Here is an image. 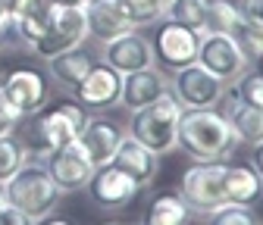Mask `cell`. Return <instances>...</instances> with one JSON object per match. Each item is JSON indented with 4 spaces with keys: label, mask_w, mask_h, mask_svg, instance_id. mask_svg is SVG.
I'll return each instance as SVG.
<instances>
[{
    "label": "cell",
    "mask_w": 263,
    "mask_h": 225,
    "mask_svg": "<svg viewBox=\"0 0 263 225\" xmlns=\"http://www.w3.org/2000/svg\"><path fill=\"white\" fill-rule=\"evenodd\" d=\"M16 53H31V47L22 38L19 16L0 13V56H16Z\"/></svg>",
    "instance_id": "26"
},
{
    "label": "cell",
    "mask_w": 263,
    "mask_h": 225,
    "mask_svg": "<svg viewBox=\"0 0 263 225\" xmlns=\"http://www.w3.org/2000/svg\"><path fill=\"white\" fill-rule=\"evenodd\" d=\"M41 0H0V7L4 13H13V16H25L28 10H35Z\"/></svg>",
    "instance_id": "33"
},
{
    "label": "cell",
    "mask_w": 263,
    "mask_h": 225,
    "mask_svg": "<svg viewBox=\"0 0 263 225\" xmlns=\"http://www.w3.org/2000/svg\"><path fill=\"white\" fill-rule=\"evenodd\" d=\"M235 97L251 104V107H263V75L260 72H245L235 78Z\"/></svg>",
    "instance_id": "30"
},
{
    "label": "cell",
    "mask_w": 263,
    "mask_h": 225,
    "mask_svg": "<svg viewBox=\"0 0 263 225\" xmlns=\"http://www.w3.org/2000/svg\"><path fill=\"white\" fill-rule=\"evenodd\" d=\"M47 66H50V75H53V81H57L60 88L72 91V88L88 75V69L94 66V56L85 53L82 47H72V50H63L60 56L47 59Z\"/></svg>",
    "instance_id": "21"
},
{
    "label": "cell",
    "mask_w": 263,
    "mask_h": 225,
    "mask_svg": "<svg viewBox=\"0 0 263 225\" xmlns=\"http://www.w3.org/2000/svg\"><path fill=\"white\" fill-rule=\"evenodd\" d=\"M166 4L170 0H122V7L132 19V25L141 28V25H154L163 19V13H166Z\"/></svg>",
    "instance_id": "27"
},
{
    "label": "cell",
    "mask_w": 263,
    "mask_h": 225,
    "mask_svg": "<svg viewBox=\"0 0 263 225\" xmlns=\"http://www.w3.org/2000/svg\"><path fill=\"white\" fill-rule=\"evenodd\" d=\"M25 163H28V147L16 135H4V138H0V185L10 181Z\"/></svg>",
    "instance_id": "25"
},
{
    "label": "cell",
    "mask_w": 263,
    "mask_h": 225,
    "mask_svg": "<svg viewBox=\"0 0 263 225\" xmlns=\"http://www.w3.org/2000/svg\"><path fill=\"white\" fill-rule=\"evenodd\" d=\"M47 172L53 178V185L60 188V194H72V191H85V185L94 175V163L85 156V150L76 144H66L60 150L47 153Z\"/></svg>",
    "instance_id": "13"
},
{
    "label": "cell",
    "mask_w": 263,
    "mask_h": 225,
    "mask_svg": "<svg viewBox=\"0 0 263 225\" xmlns=\"http://www.w3.org/2000/svg\"><path fill=\"white\" fill-rule=\"evenodd\" d=\"M107 225H135V222H107Z\"/></svg>",
    "instance_id": "39"
},
{
    "label": "cell",
    "mask_w": 263,
    "mask_h": 225,
    "mask_svg": "<svg viewBox=\"0 0 263 225\" xmlns=\"http://www.w3.org/2000/svg\"><path fill=\"white\" fill-rule=\"evenodd\" d=\"M222 175H226V159H194L182 172L179 194H182V200L188 203L191 213L210 216L213 210L226 207Z\"/></svg>",
    "instance_id": "5"
},
{
    "label": "cell",
    "mask_w": 263,
    "mask_h": 225,
    "mask_svg": "<svg viewBox=\"0 0 263 225\" xmlns=\"http://www.w3.org/2000/svg\"><path fill=\"white\" fill-rule=\"evenodd\" d=\"M72 97L82 110H107L113 104H119L122 97V72H116L107 63H94L88 69V75L72 88Z\"/></svg>",
    "instance_id": "12"
},
{
    "label": "cell",
    "mask_w": 263,
    "mask_h": 225,
    "mask_svg": "<svg viewBox=\"0 0 263 225\" xmlns=\"http://www.w3.org/2000/svg\"><path fill=\"white\" fill-rule=\"evenodd\" d=\"M104 63L113 66L116 72L128 75V72H138L144 66H154V50H151V41L141 35L138 28L125 31V35L113 38L104 44Z\"/></svg>",
    "instance_id": "14"
},
{
    "label": "cell",
    "mask_w": 263,
    "mask_h": 225,
    "mask_svg": "<svg viewBox=\"0 0 263 225\" xmlns=\"http://www.w3.org/2000/svg\"><path fill=\"white\" fill-rule=\"evenodd\" d=\"M110 163H113L119 172H125L128 178H135L141 191H144L147 185H154V178H157V153L147 150L141 141H135L132 135H125V138L119 141V147H116V153H113Z\"/></svg>",
    "instance_id": "17"
},
{
    "label": "cell",
    "mask_w": 263,
    "mask_h": 225,
    "mask_svg": "<svg viewBox=\"0 0 263 225\" xmlns=\"http://www.w3.org/2000/svg\"><path fill=\"white\" fill-rule=\"evenodd\" d=\"M122 138L125 135L119 132L116 122H110V119H88L85 128H82V135H79V147L85 150V156L97 169V166H107L113 159V153H116Z\"/></svg>",
    "instance_id": "18"
},
{
    "label": "cell",
    "mask_w": 263,
    "mask_h": 225,
    "mask_svg": "<svg viewBox=\"0 0 263 225\" xmlns=\"http://www.w3.org/2000/svg\"><path fill=\"white\" fill-rule=\"evenodd\" d=\"M188 222H191V210L182 200V194L179 191H163L147 203L141 225H188Z\"/></svg>",
    "instance_id": "22"
},
{
    "label": "cell",
    "mask_w": 263,
    "mask_h": 225,
    "mask_svg": "<svg viewBox=\"0 0 263 225\" xmlns=\"http://www.w3.org/2000/svg\"><path fill=\"white\" fill-rule=\"evenodd\" d=\"M35 225H79V222H76V219H69V216H57V213H47V216L35 219Z\"/></svg>",
    "instance_id": "34"
},
{
    "label": "cell",
    "mask_w": 263,
    "mask_h": 225,
    "mask_svg": "<svg viewBox=\"0 0 263 225\" xmlns=\"http://www.w3.org/2000/svg\"><path fill=\"white\" fill-rule=\"evenodd\" d=\"M238 25H241V13L232 0H207V16H204L207 35H235Z\"/></svg>",
    "instance_id": "23"
},
{
    "label": "cell",
    "mask_w": 263,
    "mask_h": 225,
    "mask_svg": "<svg viewBox=\"0 0 263 225\" xmlns=\"http://www.w3.org/2000/svg\"><path fill=\"white\" fill-rule=\"evenodd\" d=\"M197 63L204 69H210L216 78H222L226 85L248 72V56L241 53L235 35H207L204 31L201 50H197Z\"/></svg>",
    "instance_id": "11"
},
{
    "label": "cell",
    "mask_w": 263,
    "mask_h": 225,
    "mask_svg": "<svg viewBox=\"0 0 263 225\" xmlns=\"http://www.w3.org/2000/svg\"><path fill=\"white\" fill-rule=\"evenodd\" d=\"M0 94H4V100L22 119H28V116H35V113H41L47 107L50 85L38 69H13L4 81H0Z\"/></svg>",
    "instance_id": "9"
},
{
    "label": "cell",
    "mask_w": 263,
    "mask_h": 225,
    "mask_svg": "<svg viewBox=\"0 0 263 225\" xmlns=\"http://www.w3.org/2000/svg\"><path fill=\"white\" fill-rule=\"evenodd\" d=\"M204 16H207V0H170L166 13H163V19L197 28V31H204Z\"/></svg>",
    "instance_id": "24"
},
{
    "label": "cell",
    "mask_w": 263,
    "mask_h": 225,
    "mask_svg": "<svg viewBox=\"0 0 263 225\" xmlns=\"http://www.w3.org/2000/svg\"><path fill=\"white\" fill-rule=\"evenodd\" d=\"M207 225H263L254 207H238V203H226L207 216Z\"/></svg>",
    "instance_id": "28"
},
{
    "label": "cell",
    "mask_w": 263,
    "mask_h": 225,
    "mask_svg": "<svg viewBox=\"0 0 263 225\" xmlns=\"http://www.w3.org/2000/svg\"><path fill=\"white\" fill-rule=\"evenodd\" d=\"M50 4H60V7H85L88 0H50Z\"/></svg>",
    "instance_id": "36"
},
{
    "label": "cell",
    "mask_w": 263,
    "mask_h": 225,
    "mask_svg": "<svg viewBox=\"0 0 263 225\" xmlns=\"http://www.w3.org/2000/svg\"><path fill=\"white\" fill-rule=\"evenodd\" d=\"M0 13H4V7H0Z\"/></svg>",
    "instance_id": "40"
},
{
    "label": "cell",
    "mask_w": 263,
    "mask_h": 225,
    "mask_svg": "<svg viewBox=\"0 0 263 225\" xmlns=\"http://www.w3.org/2000/svg\"><path fill=\"white\" fill-rule=\"evenodd\" d=\"M251 166H254V169H257V175L263 178V141L251 147Z\"/></svg>",
    "instance_id": "35"
},
{
    "label": "cell",
    "mask_w": 263,
    "mask_h": 225,
    "mask_svg": "<svg viewBox=\"0 0 263 225\" xmlns=\"http://www.w3.org/2000/svg\"><path fill=\"white\" fill-rule=\"evenodd\" d=\"M176 144L194 159H226L235 150L232 125L216 110H182Z\"/></svg>",
    "instance_id": "2"
},
{
    "label": "cell",
    "mask_w": 263,
    "mask_h": 225,
    "mask_svg": "<svg viewBox=\"0 0 263 225\" xmlns=\"http://www.w3.org/2000/svg\"><path fill=\"white\" fill-rule=\"evenodd\" d=\"M4 194H7L10 207L22 210L31 219L53 213L60 203V188L53 185L44 163H25L10 181H4Z\"/></svg>",
    "instance_id": "4"
},
{
    "label": "cell",
    "mask_w": 263,
    "mask_h": 225,
    "mask_svg": "<svg viewBox=\"0 0 263 225\" xmlns=\"http://www.w3.org/2000/svg\"><path fill=\"white\" fill-rule=\"evenodd\" d=\"M85 38H88L85 7H60L47 0V28H44V38L35 44V53L41 59H53L63 50L82 47Z\"/></svg>",
    "instance_id": "7"
},
{
    "label": "cell",
    "mask_w": 263,
    "mask_h": 225,
    "mask_svg": "<svg viewBox=\"0 0 263 225\" xmlns=\"http://www.w3.org/2000/svg\"><path fill=\"white\" fill-rule=\"evenodd\" d=\"M88 197L94 200V207H101L107 213H116V210H125L132 200H135L141 194V188L135 178H128L125 172H119L113 163L107 166H97L91 181L85 185Z\"/></svg>",
    "instance_id": "10"
},
{
    "label": "cell",
    "mask_w": 263,
    "mask_h": 225,
    "mask_svg": "<svg viewBox=\"0 0 263 225\" xmlns=\"http://www.w3.org/2000/svg\"><path fill=\"white\" fill-rule=\"evenodd\" d=\"M254 63H257V69H254V72H260V75H263V53H260V56H257Z\"/></svg>",
    "instance_id": "37"
},
{
    "label": "cell",
    "mask_w": 263,
    "mask_h": 225,
    "mask_svg": "<svg viewBox=\"0 0 263 225\" xmlns=\"http://www.w3.org/2000/svg\"><path fill=\"white\" fill-rule=\"evenodd\" d=\"M0 225H35V219L31 216H25L22 210H16V207H4L0 210Z\"/></svg>",
    "instance_id": "32"
},
{
    "label": "cell",
    "mask_w": 263,
    "mask_h": 225,
    "mask_svg": "<svg viewBox=\"0 0 263 225\" xmlns=\"http://www.w3.org/2000/svg\"><path fill=\"white\" fill-rule=\"evenodd\" d=\"M85 19H88V35L97 38L101 44L125 35V31H132L135 25H132L122 0H88L85 4Z\"/></svg>",
    "instance_id": "16"
},
{
    "label": "cell",
    "mask_w": 263,
    "mask_h": 225,
    "mask_svg": "<svg viewBox=\"0 0 263 225\" xmlns=\"http://www.w3.org/2000/svg\"><path fill=\"white\" fill-rule=\"evenodd\" d=\"M235 41H238L241 53L248 56V63H254L263 53V25H251L241 19V25L235 28Z\"/></svg>",
    "instance_id": "29"
},
{
    "label": "cell",
    "mask_w": 263,
    "mask_h": 225,
    "mask_svg": "<svg viewBox=\"0 0 263 225\" xmlns=\"http://www.w3.org/2000/svg\"><path fill=\"white\" fill-rule=\"evenodd\" d=\"M222 194H226V203L254 207L263 197V178L257 175V169L251 163H226Z\"/></svg>",
    "instance_id": "19"
},
{
    "label": "cell",
    "mask_w": 263,
    "mask_h": 225,
    "mask_svg": "<svg viewBox=\"0 0 263 225\" xmlns=\"http://www.w3.org/2000/svg\"><path fill=\"white\" fill-rule=\"evenodd\" d=\"M182 119V107L173 97V91H166L163 97H157L154 104L141 107V110H132V122H128V135L141 141L147 150L160 153H170L176 147V128Z\"/></svg>",
    "instance_id": "3"
},
{
    "label": "cell",
    "mask_w": 263,
    "mask_h": 225,
    "mask_svg": "<svg viewBox=\"0 0 263 225\" xmlns=\"http://www.w3.org/2000/svg\"><path fill=\"white\" fill-rule=\"evenodd\" d=\"M166 91H170V75L160 66H144L138 72L122 75V97H119V104L132 113V110H141V107L154 104Z\"/></svg>",
    "instance_id": "15"
},
{
    "label": "cell",
    "mask_w": 263,
    "mask_h": 225,
    "mask_svg": "<svg viewBox=\"0 0 263 225\" xmlns=\"http://www.w3.org/2000/svg\"><path fill=\"white\" fill-rule=\"evenodd\" d=\"M85 122H88V110H82L76 100H63V104L44 107L41 113L28 116L19 141L28 147V153L31 150L50 153V150L66 147V144H76Z\"/></svg>",
    "instance_id": "1"
},
{
    "label": "cell",
    "mask_w": 263,
    "mask_h": 225,
    "mask_svg": "<svg viewBox=\"0 0 263 225\" xmlns=\"http://www.w3.org/2000/svg\"><path fill=\"white\" fill-rule=\"evenodd\" d=\"M226 122L232 125V135L235 141L254 147L263 141V107H251L245 100H238L232 94V100H226V110H222Z\"/></svg>",
    "instance_id": "20"
},
{
    "label": "cell",
    "mask_w": 263,
    "mask_h": 225,
    "mask_svg": "<svg viewBox=\"0 0 263 225\" xmlns=\"http://www.w3.org/2000/svg\"><path fill=\"white\" fill-rule=\"evenodd\" d=\"M154 25L157 28H154V35L147 41H151V50H154V63L163 72L173 75L176 69H185L191 63H197V50H201L204 31L170 22V19H160Z\"/></svg>",
    "instance_id": "6"
},
{
    "label": "cell",
    "mask_w": 263,
    "mask_h": 225,
    "mask_svg": "<svg viewBox=\"0 0 263 225\" xmlns=\"http://www.w3.org/2000/svg\"><path fill=\"white\" fill-rule=\"evenodd\" d=\"M19 122H22V116L4 100V94H0V138H4V135H13L16 128H19Z\"/></svg>",
    "instance_id": "31"
},
{
    "label": "cell",
    "mask_w": 263,
    "mask_h": 225,
    "mask_svg": "<svg viewBox=\"0 0 263 225\" xmlns=\"http://www.w3.org/2000/svg\"><path fill=\"white\" fill-rule=\"evenodd\" d=\"M170 91L182 110H216V104L226 97V81L204 69L201 63H191V66L173 72Z\"/></svg>",
    "instance_id": "8"
},
{
    "label": "cell",
    "mask_w": 263,
    "mask_h": 225,
    "mask_svg": "<svg viewBox=\"0 0 263 225\" xmlns=\"http://www.w3.org/2000/svg\"><path fill=\"white\" fill-rule=\"evenodd\" d=\"M7 207V194H4V185H0V210Z\"/></svg>",
    "instance_id": "38"
}]
</instances>
